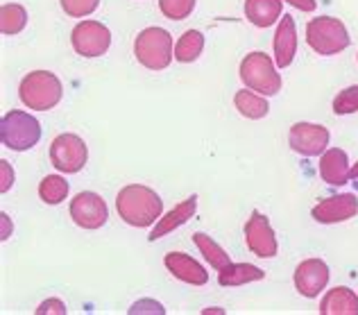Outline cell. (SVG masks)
Returning a JSON list of instances; mask_svg holds the SVG:
<instances>
[{
  "label": "cell",
  "instance_id": "cb8c5ba5",
  "mask_svg": "<svg viewBox=\"0 0 358 315\" xmlns=\"http://www.w3.org/2000/svg\"><path fill=\"white\" fill-rule=\"evenodd\" d=\"M27 25V12L23 5L7 3L0 7V32L5 36H12L23 32V27Z\"/></svg>",
  "mask_w": 358,
  "mask_h": 315
},
{
  "label": "cell",
  "instance_id": "d6a6232c",
  "mask_svg": "<svg viewBox=\"0 0 358 315\" xmlns=\"http://www.w3.org/2000/svg\"><path fill=\"white\" fill-rule=\"evenodd\" d=\"M354 184H356V190H358V181H354Z\"/></svg>",
  "mask_w": 358,
  "mask_h": 315
},
{
  "label": "cell",
  "instance_id": "83f0119b",
  "mask_svg": "<svg viewBox=\"0 0 358 315\" xmlns=\"http://www.w3.org/2000/svg\"><path fill=\"white\" fill-rule=\"evenodd\" d=\"M59 3H62V9L71 18H84L96 12L100 0H59Z\"/></svg>",
  "mask_w": 358,
  "mask_h": 315
},
{
  "label": "cell",
  "instance_id": "44dd1931",
  "mask_svg": "<svg viewBox=\"0 0 358 315\" xmlns=\"http://www.w3.org/2000/svg\"><path fill=\"white\" fill-rule=\"evenodd\" d=\"M234 104H236V109L241 111V116L250 118V120H261L268 116L270 111V104L266 100V95L261 93H252V89L248 91H238L234 95Z\"/></svg>",
  "mask_w": 358,
  "mask_h": 315
},
{
  "label": "cell",
  "instance_id": "7c38bea8",
  "mask_svg": "<svg viewBox=\"0 0 358 315\" xmlns=\"http://www.w3.org/2000/svg\"><path fill=\"white\" fill-rule=\"evenodd\" d=\"M358 214V197L354 193H341V195H331L322 200L320 204L313 206V216L315 223L322 225H336V223H345Z\"/></svg>",
  "mask_w": 358,
  "mask_h": 315
},
{
  "label": "cell",
  "instance_id": "4dcf8cb0",
  "mask_svg": "<svg viewBox=\"0 0 358 315\" xmlns=\"http://www.w3.org/2000/svg\"><path fill=\"white\" fill-rule=\"evenodd\" d=\"M286 3L301 9V12H315V7H317L315 0H286Z\"/></svg>",
  "mask_w": 358,
  "mask_h": 315
},
{
  "label": "cell",
  "instance_id": "5b68a950",
  "mask_svg": "<svg viewBox=\"0 0 358 315\" xmlns=\"http://www.w3.org/2000/svg\"><path fill=\"white\" fill-rule=\"evenodd\" d=\"M241 80L248 89L257 91L261 95H277L281 91V75L277 73L275 62L270 59V55L254 50L248 57H243L241 62Z\"/></svg>",
  "mask_w": 358,
  "mask_h": 315
},
{
  "label": "cell",
  "instance_id": "d6986e66",
  "mask_svg": "<svg viewBox=\"0 0 358 315\" xmlns=\"http://www.w3.org/2000/svg\"><path fill=\"white\" fill-rule=\"evenodd\" d=\"M281 0H245V16L257 27H270L281 18Z\"/></svg>",
  "mask_w": 358,
  "mask_h": 315
},
{
  "label": "cell",
  "instance_id": "603a6c76",
  "mask_svg": "<svg viewBox=\"0 0 358 315\" xmlns=\"http://www.w3.org/2000/svg\"><path fill=\"white\" fill-rule=\"evenodd\" d=\"M193 243L197 245V250L202 252V256L206 261L211 263V268L213 270H222L224 265H229L231 261H229V254L222 250V247L213 241L211 236H206V234H202V232H197V234H193Z\"/></svg>",
  "mask_w": 358,
  "mask_h": 315
},
{
  "label": "cell",
  "instance_id": "4316f807",
  "mask_svg": "<svg viewBox=\"0 0 358 315\" xmlns=\"http://www.w3.org/2000/svg\"><path fill=\"white\" fill-rule=\"evenodd\" d=\"M358 111V84L347 87L334 98V113L336 116H347V113Z\"/></svg>",
  "mask_w": 358,
  "mask_h": 315
},
{
  "label": "cell",
  "instance_id": "9a60e30c",
  "mask_svg": "<svg viewBox=\"0 0 358 315\" xmlns=\"http://www.w3.org/2000/svg\"><path fill=\"white\" fill-rule=\"evenodd\" d=\"M166 268L171 272L175 279L184 281V284H191V286H204L209 281V272H206L200 263H197L193 256H188L184 252H171L166 254Z\"/></svg>",
  "mask_w": 358,
  "mask_h": 315
},
{
  "label": "cell",
  "instance_id": "3957f363",
  "mask_svg": "<svg viewBox=\"0 0 358 315\" xmlns=\"http://www.w3.org/2000/svg\"><path fill=\"white\" fill-rule=\"evenodd\" d=\"M134 57L148 71L168 69L175 57L171 32L164 27H145L134 39Z\"/></svg>",
  "mask_w": 358,
  "mask_h": 315
},
{
  "label": "cell",
  "instance_id": "4fadbf2b",
  "mask_svg": "<svg viewBox=\"0 0 358 315\" xmlns=\"http://www.w3.org/2000/svg\"><path fill=\"white\" fill-rule=\"evenodd\" d=\"M329 276H331V272H329V265L322 259H306L295 268V288L299 295L313 300L320 295V290L327 288Z\"/></svg>",
  "mask_w": 358,
  "mask_h": 315
},
{
  "label": "cell",
  "instance_id": "484cf974",
  "mask_svg": "<svg viewBox=\"0 0 358 315\" xmlns=\"http://www.w3.org/2000/svg\"><path fill=\"white\" fill-rule=\"evenodd\" d=\"M159 9L171 21H184L193 14L195 0H159Z\"/></svg>",
  "mask_w": 358,
  "mask_h": 315
},
{
  "label": "cell",
  "instance_id": "8fae6325",
  "mask_svg": "<svg viewBox=\"0 0 358 315\" xmlns=\"http://www.w3.org/2000/svg\"><path fill=\"white\" fill-rule=\"evenodd\" d=\"M288 143L301 157H320L329 146V130L315 122H295L288 132Z\"/></svg>",
  "mask_w": 358,
  "mask_h": 315
},
{
  "label": "cell",
  "instance_id": "7a4b0ae2",
  "mask_svg": "<svg viewBox=\"0 0 358 315\" xmlns=\"http://www.w3.org/2000/svg\"><path fill=\"white\" fill-rule=\"evenodd\" d=\"M64 95V87L59 78L50 71H34L27 73L18 87V98L27 109L48 111L57 107Z\"/></svg>",
  "mask_w": 358,
  "mask_h": 315
},
{
  "label": "cell",
  "instance_id": "5bb4252c",
  "mask_svg": "<svg viewBox=\"0 0 358 315\" xmlns=\"http://www.w3.org/2000/svg\"><path fill=\"white\" fill-rule=\"evenodd\" d=\"M297 55V27L295 18L284 14L279 18L277 32H275V64L279 69H288Z\"/></svg>",
  "mask_w": 358,
  "mask_h": 315
},
{
  "label": "cell",
  "instance_id": "8992f818",
  "mask_svg": "<svg viewBox=\"0 0 358 315\" xmlns=\"http://www.w3.org/2000/svg\"><path fill=\"white\" fill-rule=\"evenodd\" d=\"M41 139V125L27 111L12 109L0 120V141L14 152H25L34 148Z\"/></svg>",
  "mask_w": 358,
  "mask_h": 315
},
{
  "label": "cell",
  "instance_id": "277c9868",
  "mask_svg": "<svg viewBox=\"0 0 358 315\" xmlns=\"http://www.w3.org/2000/svg\"><path fill=\"white\" fill-rule=\"evenodd\" d=\"M306 43L313 48L317 55L329 57V55H338L347 50L352 39L341 18L320 16V18H310L306 25Z\"/></svg>",
  "mask_w": 358,
  "mask_h": 315
},
{
  "label": "cell",
  "instance_id": "ac0fdd59",
  "mask_svg": "<svg viewBox=\"0 0 358 315\" xmlns=\"http://www.w3.org/2000/svg\"><path fill=\"white\" fill-rule=\"evenodd\" d=\"M322 315H358V295L347 286H336L320 302Z\"/></svg>",
  "mask_w": 358,
  "mask_h": 315
},
{
  "label": "cell",
  "instance_id": "7402d4cb",
  "mask_svg": "<svg viewBox=\"0 0 358 315\" xmlns=\"http://www.w3.org/2000/svg\"><path fill=\"white\" fill-rule=\"evenodd\" d=\"M204 50V34L200 30H186L175 46V59L179 64H193Z\"/></svg>",
  "mask_w": 358,
  "mask_h": 315
},
{
  "label": "cell",
  "instance_id": "2e32d148",
  "mask_svg": "<svg viewBox=\"0 0 358 315\" xmlns=\"http://www.w3.org/2000/svg\"><path fill=\"white\" fill-rule=\"evenodd\" d=\"M320 177H322L329 186L347 184L350 177H352L350 157H347V152L341 150V148L327 150L324 155L320 157Z\"/></svg>",
  "mask_w": 358,
  "mask_h": 315
},
{
  "label": "cell",
  "instance_id": "f546056e",
  "mask_svg": "<svg viewBox=\"0 0 358 315\" xmlns=\"http://www.w3.org/2000/svg\"><path fill=\"white\" fill-rule=\"evenodd\" d=\"M0 170H3V184H0V190L7 193V190L12 188V184H14V170H12V166H9L5 159L0 161Z\"/></svg>",
  "mask_w": 358,
  "mask_h": 315
},
{
  "label": "cell",
  "instance_id": "ffe728a7",
  "mask_svg": "<svg viewBox=\"0 0 358 315\" xmlns=\"http://www.w3.org/2000/svg\"><path fill=\"white\" fill-rule=\"evenodd\" d=\"M261 279H266V272L250 263H229L222 270H218V284L224 286V288H229V286H243L250 281H261Z\"/></svg>",
  "mask_w": 358,
  "mask_h": 315
},
{
  "label": "cell",
  "instance_id": "30bf717a",
  "mask_svg": "<svg viewBox=\"0 0 358 315\" xmlns=\"http://www.w3.org/2000/svg\"><path fill=\"white\" fill-rule=\"evenodd\" d=\"M245 243L252 254L259 259H272L279 252L275 229L270 227V220L261 211H252L248 225H245Z\"/></svg>",
  "mask_w": 358,
  "mask_h": 315
},
{
  "label": "cell",
  "instance_id": "f1b7e54d",
  "mask_svg": "<svg viewBox=\"0 0 358 315\" xmlns=\"http://www.w3.org/2000/svg\"><path fill=\"white\" fill-rule=\"evenodd\" d=\"M45 313L66 315V313H69V309H66V304L62 300H45V302H41V307L36 309V315H45Z\"/></svg>",
  "mask_w": 358,
  "mask_h": 315
},
{
  "label": "cell",
  "instance_id": "6da1fadb",
  "mask_svg": "<svg viewBox=\"0 0 358 315\" xmlns=\"http://www.w3.org/2000/svg\"><path fill=\"white\" fill-rule=\"evenodd\" d=\"M118 216L131 227H150L164 214V200L143 184H129L116 195Z\"/></svg>",
  "mask_w": 358,
  "mask_h": 315
},
{
  "label": "cell",
  "instance_id": "ba28073f",
  "mask_svg": "<svg viewBox=\"0 0 358 315\" xmlns=\"http://www.w3.org/2000/svg\"><path fill=\"white\" fill-rule=\"evenodd\" d=\"M71 43L82 57H102L111 46V32L100 21H82L73 27Z\"/></svg>",
  "mask_w": 358,
  "mask_h": 315
},
{
  "label": "cell",
  "instance_id": "9c48e42d",
  "mask_svg": "<svg viewBox=\"0 0 358 315\" xmlns=\"http://www.w3.org/2000/svg\"><path fill=\"white\" fill-rule=\"evenodd\" d=\"M71 218L82 229H100L109 220V209L98 193L82 190L71 200Z\"/></svg>",
  "mask_w": 358,
  "mask_h": 315
},
{
  "label": "cell",
  "instance_id": "d4e9b609",
  "mask_svg": "<svg viewBox=\"0 0 358 315\" xmlns=\"http://www.w3.org/2000/svg\"><path fill=\"white\" fill-rule=\"evenodd\" d=\"M69 195V181L59 175H48L39 184V197L45 204H62Z\"/></svg>",
  "mask_w": 358,
  "mask_h": 315
},
{
  "label": "cell",
  "instance_id": "e0dca14e",
  "mask_svg": "<svg viewBox=\"0 0 358 315\" xmlns=\"http://www.w3.org/2000/svg\"><path fill=\"white\" fill-rule=\"evenodd\" d=\"M195 211H197V195L186 197L182 204H177V206L173 209V211H168L164 218H159L157 225H155V229L150 232V241L155 243V241H159L162 236L171 234L173 229L186 225V223L195 216Z\"/></svg>",
  "mask_w": 358,
  "mask_h": 315
},
{
  "label": "cell",
  "instance_id": "52a82bcc",
  "mask_svg": "<svg viewBox=\"0 0 358 315\" xmlns=\"http://www.w3.org/2000/svg\"><path fill=\"white\" fill-rule=\"evenodd\" d=\"M89 150L78 134H59L50 146V161L59 173L73 175L87 166Z\"/></svg>",
  "mask_w": 358,
  "mask_h": 315
},
{
  "label": "cell",
  "instance_id": "1f68e13d",
  "mask_svg": "<svg viewBox=\"0 0 358 315\" xmlns=\"http://www.w3.org/2000/svg\"><path fill=\"white\" fill-rule=\"evenodd\" d=\"M352 179H354V181L358 179V161H356V164L352 166Z\"/></svg>",
  "mask_w": 358,
  "mask_h": 315
}]
</instances>
